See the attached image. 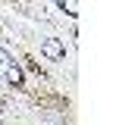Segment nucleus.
<instances>
[{
    "label": "nucleus",
    "instance_id": "nucleus-1",
    "mask_svg": "<svg viewBox=\"0 0 116 125\" xmlns=\"http://www.w3.org/2000/svg\"><path fill=\"white\" fill-rule=\"evenodd\" d=\"M0 78L6 81V84H13V88H22V81H25V75H22V69H19V62L0 47Z\"/></svg>",
    "mask_w": 116,
    "mask_h": 125
},
{
    "label": "nucleus",
    "instance_id": "nucleus-2",
    "mask_svg": "<svg viewBox=\"0 0 116 125\" xmlns=\"http://www.w3.org/2000/svg\"><path fill=\"white\" fill-rule=\"evenodd\" d=\"M41 53H44L47 60H66V44H63L60 38H47V41L41 44Z\"/></svg>",
    "mask_w": 116,
    "mask_h": 125
},
{
    "label": "nucleus",
    "instance_id": "nucleus-3",
    "mask_svg": "<svg viewBox=\"0 0 116 125\" xmlns=\"http://www.w3.org/2000/svg\"><path fill=\"white\" fill-rule=\"evenodd\" d=\"M57 3H60L69 16H79V3H75V0H57Z\"/></svg>",
    "mask_w": 116,
    "mask_h": 125
}]
</instances>
